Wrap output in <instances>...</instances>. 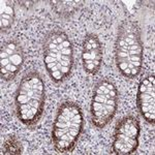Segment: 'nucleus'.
Wrapping results in <instances>:
<instances>
[{
	"instance_id": "9",
	"label": "nucleus",
	"mask_w": 155,
	"mask_h": 155,
	"mask_svg": "<svg viewBox=\"0 0 155 155\" xmlns=\"http://www.w3.org/2000/svg\"><path fill=\"white\" fill-rule=\"evenodd\" d=\"M82 61L85 71L95 74L99 71L102 62V46L97 35L87 34L82 47Z\"/></svg>"
},
{
	"instance_id": "3",
	"label": "nucleus",
	"mask_w": 155,
	"mask_h": 155,
	"mask_svg": "<svg viewBox=\"0 0 155 155\" xmlns=\"http://www.w3.org/2000/svg\"><path fill=\"white\" fill-rule=\"evenodd\" d=\"M84 118L81 107L72 101L59 107L52 129V142L59 153H67L76 147L83 130Z\"/></svg>"
},
{
	"instance_id": "12",
	"label": "nucleus",
	"mask_w": 155,
	"mask_h": 155,
	"mask_svg": "<svg viewBox=\"0 0 155 155\" xmlns=\"http://www.w3.org/2000/svg\"><path fill=\"white\" fill-rule=\"evenodd\" d=\"M21 145L15 137L9 136L3 143V154H21Z\"/></svg>"
},
{
	"instance_id": "10",
	"label": "nucleus",
	"mask_w": 155,
	"mask_h": 155,
	"mask_svg": "<svg viewBox=\"0 0 155 155\" xmlns=\"http://www.w3.org/2000/svg\"><path fill=\"white\" fill-rule=\"evenodd\" d=\"M52 8L61 18L68 19L74 16L83 5V1H51Z\"/></svg>"
},
{
	"instance_id": "1",
	"label": "nucleus",
	"mask_w": 155,
	"mask_h": 155,
	"mask_svg": "<svg viewBox=\"0 0 155 155\" xmlns=\"http://www.w3.org/2000/svg\"><path fill=\"white\" fill-rule=\"evenodd\" d=\"M115 61L118 71L127 79L139 76L143 66L141 29L136 22L125 20L119 26L115 42Z\"/></svg>"
},
{
	"instance_id": "8",
	"label": "nucleus",
	"mask_w": 155,
	"mask_h": 155,
	"mask_svg": "<svg viewBox=\"0 0 155 155\" xmlns=\"http://www.w3.org/2000/svg\"><path fill=\"white\" fill-rule=\"evenodd\" d=\"M137 102L141 115L147 122L154 124L155 119V79L148 76L141 81L137 89Z\"/></svg>"
},
{
	"instance_id": "4",
	"label": "nucleus",
	"mask_w": 155,
	"mask_h": 155,
	"mask_svg": "<svg viewBox=\"0 0 155 155\" xmlns=\"http://www.w3.org/2000/svg\"><path fill=\"white\" fill-rule=\"evenodd\" d=\"M44 61L50 78L56 83L63 82L71 72L74 65V49L64 32H50L44 41Z\"/></svg>"
},
{
	"instance_id": "6",
	"label": "nucleus",
	"mask_w": 155,
	"mask_h": 155,
	"mask_svg": "<svg viewBox=\"0 0 155 155\" xmlns=\"http://www.w3.org/2000/svg\"><path fill=\"white\" fill-rule=\"evenodd\" d=\"M140 123L136 117L127 116L117 123L112 151L117 155L132 154L139 147Z\"/></svg>"
},
{
	"instance_id": "5",
	"label": "nucleus",
	"mask_w": 155,
	"mask_h": 155,
	"mask_svg": "<svg viewBox=\"0 0 155 155\" xmlns=\"http://www.w3.org/2000/svg\"><path fill=\"white\" fill-rule=\"evenodd\" d=\"M118 107V91L115 85L107 80H101L93 90L90 114L92 123L104 128L114 118Z\"/></svg>"
},
{
	"instance_id": "11",
	"label": "nucleus",
	"mask_w": 155,
	"mask_h": 155,
	"mask_svg": "<svg viewBox=\"0 0 155 155\" xmlns=\"http://www.w3.org/2000/svg\"><path fill=\"white\" fill-rule=\"evenodd\" d=\"M0 19H1V31L5 32L12 27L15 19V6L14 2L8 0H2L0 2Z\"/></svg>"
},
{
	"instance_id": "7",
	"label": "nucleus",
	"mask_w": 155,
	"mask_h": 155,
	"mask_svg": "<svg viewBox=\"0 0 155 155\" xmlns=\"http://www.w3.org/2000/svg\"><path fill=\"white\" fill-rule=\"evenodd\" d=\"M24 63L22 47L16 41L2 45L0 53V77L4 81H11L18 74Z\"/></svg>"
},
{
	"instance_id": "2",
	"label": "nucleus",
	"mask_w": 155,
	"mask_h": 155,
	"mask_svg": "<svg viewBox=\"0 0 155 155\" xmlns=\"http://www.w3.org/2000/svg\"><path fill=\"white\" fill-rule=\"evenodd\" d=\"M46 93L41 74L36 71L27 74L20 82L15 96L16 113L25 125H34L44 112Z\"/></svg>"
}]
</instances>
